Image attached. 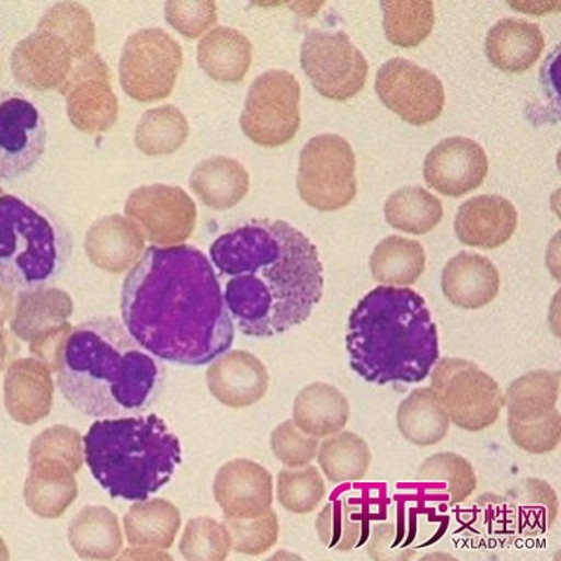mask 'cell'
<instances>
[{
  "mask_svg": "<svg viewBox=\"0 0 561 561\" xmlns=\"http://www.w3.org/2000/svg\"><path fill=\"white\" fill-rule=\"evenodd\" d=\"M325 495V484L314 466L284 469L277 476L279 504L293 514L313 513Z\"/></svg>",
  "mask_w": 561,
  "mask_h": 561,
  "instance_id": "ee69618b",
  "label": "cell"
},
{
  "mask_svg": "<svg viewBox=\"0 0 561 561\" xmlns=\"http://www.w3.org/2000/svg\"><path fill=\"white\" fill-rule=\"evenodd\" d=\"M489 173V159L474 140L453 137L440 140L424 160V179L431 188L448 197L473 192Z\"/></svg>",
  "mask_w": 561,
  "mask_h": 561,
  "instance_id": "e0dca14e",
  "label": "cell"
},
{
  "mask_svg": "<svg viewBox=\"0 0 561 561\" xmlns=\"http://www.w3.org/2000/svg\"><path fill=\"white\" fill-rule=\"evenodd\" d=\"M431 389L449 420L469 433L488 430L499 420L505 396L497 380L463 358H443L431 370Z\"/></svg>",
  "mask_w": 561,
  "mask_h": 561,
  "instance_id": "52a82bcc",
  "label": "cell"
},
{
  "mask_svg": "<svg viewBox=\"0 0 561 561\" xmlns=\"http://www.w3.org/2000/svg\"><path fill=\"white\" fill-rule=\"evenodd\" d=\"M345 347L355 374L380 386L423 382L439 360L427 302L405 287L382 285L365 295L350 314Z\"/></svg>",
  "mask_w": 561,
  "mask_h": 561,
  "instance_id": "277c9868",
  "label": "cell"
},
{
  "mask_svg": "<svg viewBox=\"0 0 561 561\" xmlns=\"http://www.w3.org/2000/svg\"><path fill=\"white\" fill-rule=\"evenodd\" d=\"M145 234L133 219L107 215L89 228L84 239L90 263L108 274L131 270L145 253Z\"/></svg>",
  "mask_w": 561,
  "mask_h": 561,
  "instance_id": "44dd1931",
  "label": "cell"
},
{
  "mask_svg": "<svg viewBox=\"0 0 561 561\" xmlns=\"http://www.w3.org/2000/svg\"><path fill=\"white\" fill-rule=\"evenodd\" d=\"M355 169L357 160L347 140L334 134L318 135L300 152L297 178L300 198L323 213L348 207L358 190Z\"/></svg>",
  "mask_w": 561,
  "mask_h": 561,
  "instance_id": "ba28073f",
  "label": "cell"
},
{
  "mask_svg": "<svg viewBox=\"0 0 561 561\" xmlns=\"http://www.w3.org/2000/svg\"><path fill=\"white\" fill-rule=\"evenodd\" d=\"M190 135V124L182 110L164 104L148 110L135 128V145L147 157H167L178 152Z\"/></svg>",
  "mask_w": 561,
  "mask_h": 561,
  "instance_id": "d590c367",
  "label": "cell"
},
{
  "mask_svg": "<svg viewBox=\"0 0 561 561\" xmlns=\"http://www.w3.org/2000/svg\"><path fill=\"white\" fill-rule=\"evenodd\" d=\"M383 27L389 42L400 48L419 47L428 38L435 24L433 2L385 0Z\"/></svg>",
  "mask_w": 561,
  "mask_h": 561,
  "instance_id": "60d3db41",
  "label": "cell"
},
{
  "mask_svg": "<svg viewBox=\"0 0 561 561\" xmlns=\"http://www.w3.org/2000/svg\"><path fill=\"white\" fill-rule=\"evenodd\" d=\"M210 394L232 409L250 408L267 393L270 375L262 360L243 350L229 351L207 370Z\"/></svg>",
  "mask_w": 561,
  "mask_h": 561,
  "instance_id": "d6986e66",
  "label": "cell"
},
{
  "mask_svg": "<svg viewBox=\"0 0 561 561\" xmlns=\"http://www.w3.org/2000/svg\"><path fill=\"white\" fill-rule=\"evenodd\" d=\"M179 549L188 561H222L232 549V539L227 525L209 517H198L185 525Z\"/></svg>",
  "mask_w": 561,
  "mask_h": 561,
  "instance_id": "7bdbcfd3",
  "label": "cell"
},
{
  "mask_svg": "<svg viewBox=\"0 0 561 561\" xmlns=\"http://www.w3.org/2000/svg\"><path fill=\"white\" fill-rule=\"evenodd\" d=\"M511 440L525 453L543 455L553 453L561 439V415L558 409L552 414L533 423L508 420Z\"/></svg>",
  "mask_w": 561,
  "mask_h": 561,
  "instance_id": "f907efd6",
  "label": "cell"
},
{
  "mask_svg": "<svg viewBox=\"0 0 561 561\" xmlns=\"http://www.w3.org/2000/svg\"><path fill=\"white\" fill-rule=\"evenodd\" d=\"M273 476L249 459L225 463L215 474L214 497L225 519H252L272 510Z\"/></svg>",
  "mask_w": 561,
  "mask_h": 561,
  "instance_id": "ac0fdd59",
  "label": "cell"
},
{
  "mask_svg": "<svg viewBox=\"0 0 561 561\" xmlns=\"http://www.w3.org/2000/svg\"><path fill=\"white\" fill-rule=\"evenodd\" d=\"M373 455L359 435L344 431L323 440L318 462L325 478L335 484L359 482L367 476Z\"/></svg>",
  "mask_w": 561,
  "mask_h": 561,
  "instance_id": "8d00e7d4",
  "label": "cell"
},
{
  "mask_svg": "<svg viewBox=\"0 0 561 561\" xmlns=\"http://www.w3.org/2000/svg\"><path fill=\"white\" fill-rule=\"evenodd\" d=\"M164 18L183 37L198 38L218 22L217 3L213 0H172L164 4Z\"/></svg>",
  "mask_w": 561,
  "mask_h": 561,
  "instance_id": "c3c4849f",
  "label": "cell"
},
{
  "mask_svg": "<svg viewBox=\"0 0 561 561\" xmlns=\"http://www.w3.org/2000/svg\"><path fill=\"white\" fill-rule=\"evenodd\" d=\"M47 128L32 100L20 94L3 96L0 104V179L27 174L42 159Z\"/></svg>",
  "mask_w": 561,
  "mask_h": 561,
  "instance_id": "9a60e30c",
  "label": "cell"
},
{
  "mask_svg": "<svg viewBox=\"0 0 561 561\" xmlns=\"http://www.w3.org/2000/svg\"><path fill=\"white\" fill-rule=\"evenodd\" d=\"M320 542L330 550L350 552L363 542L368 533V518L357 501L337 499L330 501L316 519Z\"/></svg>",
  "mask_w": 561,
  "mask_h": 561,
  "instance_id": "74e56055",
  "label": "cell"
},
{
  "mask_svg": "<svg viewBox=\"0 0 561 561\" xmlns=\"http://www.w3.org/2000/svg\"><path fill=\"white\" fill-rule=\"evenodd\" d=\"M440 287L454 307L480 309L497 298L499 270L484 255L462 252L445 265Z\"/></svg>",
  "mask_w": 561,
  "mask_h": 561,
  "instance_id": "603a6c76",
  "label": "cell"
},
{
  "mask_svg": "<svg viewBox=\"0 0 561 561\" xmlns=\"http://www.w3.org/2000/svg\"><path fill=\"white\" fill-rule=\"evenodd\" d=\"M42 459L58 460L67 465L73 473H78L87 462L82 435L68 425H54L44 430L33 439L28 450L30 463Z\"/></svg>",
  "mask_w": 561,
  "mask_h": 561,
  "instance_id": "bcb514c9",
  "label": "cell"
},
{
  "mask_svg": "<svg viewBox=\"0 0 561 561\" xmlns=\"http://www.w3.org/2000/svg\"><path fill=\"white\" fill-rule=\"evenodd\" d=\"M4 408L10 419L34 425L51 413L53 370L37 358H20L9 365L3 382Z\"/></svg>",
  "mask_w": 561,
  "mask_h": 561,
  "instance_id": "ffe728a7",
  "label": "cell"
},
{
  "mask_svg": "<svg viewBox=\"0 0 561 561\" xmlns=\"http://www.w3.org/2000/svg\"><path fill=\"white\" fill-rule=\"evenodd\" d=\"M517 519L519 538L548 533L559 515V499L545 480H520L505 495Z\"/></svg>",
  "mask_w": 561,
  "mask_h": 561,
  "instance_id": "e575fe53",
  "label": "cell"
},
{
  "mask_svg": "<svg viewBox=\"0 0 561 561\" xmlns=\"http://www.w3.org/2000/svg\"><path fill=\"white\" fill-rule=\"evenodd\" d=\"M73 313V300L59 288H37L19 293L10 319V332L24 343L48 330L68 322Z\"/></svg>",
  "mask_w": 561,
  "mask_h": 561,
  "instance_id": "484cf974",
  "label": "cell"
},
{
  "mask_svg": "<svg viewBox=\"0 0 561 561\" xmlns=\"http://www.w3.org/2000/svg\"><path fill=\"white\" fill-rule=\"evenodd\" d=\"M83 439L90 473L112 499L148 500L183 460L182 443L157 414L94 421Z\"/></svg>",
  "mask_w": 561,
  "mask_h": 561,
  "instance_id": "5b68a950",
  "label": "cell"
},
{
  "mask_svg": "<svg viewBox=\"0 0 561 561\" xmlns=\"http://www.w3.org/2000/svg\"><path fill=\"white\" fill-rule=\"evenodd\" d=\"M183 48L163 28H142L129 35L119 59V84L139 103L159 102L172 94Z\"/></svg>",
  "mask_w": 561,
  "mask_h": 561,
  "instance_id": "9c48e42d",
  "label": "cell"
},
{
  "mask_svg": "<svg viewBox=\"0 0 561 561\" xmlns=\"http://www.w3.org/2000/svg\"><path fill=\"white\" fill-rule=\"evenodd\" d=\"M253 45L237 28L217 27L205 34L197 47L199 68L215 82L237 84L248 75Z\"/></svg>",
  "mask_w": 561,
  "mask_h": 561,
  "instance_id": "4316f807",
  "label": "cell"
},
{
  "mask_svg": "<svg viewBox=\"0 0 561 561\" xmlns=\"http://www.w3.org/2000/svg\"><path fill=\"white\" fill-rule=\"evenodd\" d=\"M421 482H445L449 505L462 504L478 489L473 466L458 454H435L420 466Z\"/></svg>",
  "mask_w": 561,
  "mask_h": 561,
  "instance_id": "b9f144b4",
  "label": "cell"
},
{
  "mask_svg": "<svg viewBox=\"0 0 561 561\" xmlns=\"http://www.w3.org/2000/svg\"><path fill=\"white\" fill-rule=\"evenodd\" d=\"M125 214L154 245L183 244L197 225V205L183 188L152 184L134 190Z\"/></svg>",
  "mask_w": 561,
  "mask_h": 561,
  "instance_id": "4fadbf2b",
  "label": "cell"
},
{
  "mask_svg": "<svg viewBox=\"0 0 561 561\" xmlns=\"http://www.w3.org/2000/svg\"><path fill=\"white\" fill-rule=\"evenodd\" d=\"M545 37L538 24L518 19L500 20L485 38V54L495 68L510 73L525 72L539 61Z\"/></svg>",
  "mask_w": 561,
  "mask_h": 561,
  "instance_id": "d4e9b609",
  "label": "cell"
},
{
  "mask_svg": "<svg viewBox=\"0 0 561 561\" xmlns=\"http://www.w3.org/2000/svg\"><path fill=\"white\" fill-rule=\"evenodd\" d=\"M37 28L58 35L67 43L75 62L94 53L96 26L92 14L83 4L59 2L49 8L38 20Z\"/></svg>",
  "mask_w": 561,
  "mask_h": 561,
  "instance_id": "ab89813d",
  "label": "cell"
},
{
  "mask_svg": "<svg viewBox=\"0 0 561 561\" xmlns=\"http://www.w3.org/2000/svg\"><path fill=\"white\" fill-rule=\"evenodd\" d=\"M72 330V324L69 322L48 330L30 343V353L47 365L53 373H57L64 344Z\"/></svg>",
  "mask_w": 561,
  "mask_h": 561,
  "instance_id": "816d5d0a",
  "label": "cell"
},
{
  "mask_svg": "<svg viewBox=\"0 0 561 561\" xmlns=\"http://www.w3.org/2000/svg\"><path fill=\"white\" fill-rule=\"evenodd\" d=\"M232 539V549L239 554L260 556L268 552L279 536L277 514L273 510L252 519H225Z\"/></svg>",
  "mask_w": 561,
  "mask_h": 561,
  "instance_id": "7dc6e473",
  "label": "cell"
},
{
  "mask_svg": "<svg viewBox=\"0 0 561 561\" xmlns=\"http://www.w3.org/2000/svg\"><path fill=\"white\" fill-rule=\"evenodd\" d=\"M449 425L447 410L431 388L413 390L399 405L400 433L417 447L439 444L447 437Z\"/></svg>",
  "mask_w": 561,
  "mask_h": 561,
  "instance_id": "1f68e13d",
  "label": "cell"
},
{
  "mask_svg": "<svg viewBox=\"0 0 561 561\" xmlns=\"http://www.w3.org/2000/svg\"><path fill=\"white\" fill-rule=\"evenodd\" d=\"M300 84L287 70H267L254 79L240 115L245 137L264 148L290 142L300 127Z\"/></svg>",
  "mask_w": 561,
  "mask_h": 561,
  "instance_id": "30bf717a",
  "label": "cell"
},
{
  "mask_svg": "<svg viewBox=\"0 0 561 561\" xmlns=\"http://www.w3.org/2000/svg\"><path fill=\"white\" fill-rule=\"evenodd\" d=\"M58 388L77 412L93 419L142 413L159 398L164 368L115 318L75 325L58 365Z\"/></svg>",
  "mask_w": 561,
  "mask_h": 561,
  "instance_id": "3957f363",
  "label": "cell"
},
{
  "mask_svg": "<svg viewBox=\"0 0 561 561\" xmlns=\"http://www.w3.org/2000/svg\"><path fill=\"white\" fill-rule=\"evenodd\" d=\"M466 528L483 536L485 540L505 542L508 539H518L517 519L507 497L495 493H485L476 500L472 514L466 515Z\"/></svg>",
  "mask_w": 561,
  "mask_h": 561,
  "instance_id": "f6af8a7d",
  "label": "cell"
},
{
  "mask_svg": "<svg viewBox=\"0 0 561 561\" xmlns=\"http://www.w3.org/2000/svg\"><path fill=\"white\" fill-rule=\"evenodd\" d=\"M125 328L159 359L203 367L227 353L234 324L213 263L190 244L150 245L122 288Z\"/></svg>",
  "mask_w": 561,
  "mask_h": 561,
  "instance_id": "6da1fadb",
  "label": "cell"
},
{
  "mask_svg": "<svg viewBox=\"0 0 561 561\" xmlns=\"http://www.w3.org/2000/svg\"><path fill=\"white\" fill-rule=\"evenodd\" d=\"M425 252L417 240L389 237L370 254L369 268L375 280L388 287H408L417 283L425 270Z\"/></svg>",
  "mask_w": 561,
  "mask_h": 561,
  "instance_id": "836d02e7",
  "label": "cell"
},
{
  "mask_svg": "<svg viewBox=\"0 0 561 561\" xmlns=\"http://www.w3.org/2000/svg\"><path fill=\"white\" fill-rule=\"evenodd\" d=\"M59 93L67 102L69 122L78 131L104 134L117 123L118 99L112 87V73L96 51L75 62Z\"/></svg>",
  "mask_w": 561,
  "mask_h": 561,
  "instance_id": "5bb4252c",
  "label": "cell"
},
{
  "mask_svg": "<svg viewBox=\"0 0 561 561\" xmlns=\"http://www.w3.org/2000/svg\"><path fill=\"white\" fill-rule=\"evenodd\" d=\"M75 65L72 53L58 35L35 28L10 55L14 79L34 92L61 90Z\"/></svg>",
  "mask_w": 561,
  "mask_h": 561,
  "instance_id": "2e32d148",
  "label": "cell"
},
{
  "mask_svg": "<svg viewBox=\"0 0 561 561\" xmlns=\"http://www.w3.org/2000/svg\"><path fill=\"white\" fill-rule=\"evenodd\" d=\"M272 449L280 463L289 469H299L316 458L319 440L305 434L293 420H287L274 428Z\"/></svg>",
  "mask_w": 561,
  "mask_h": 561,
  "instance_id": "681fc988",
  "label": "cell"
},
{
  "mask_svg": "<svg viewBox=\"0 0 561 561\" xmlns=\"http://www.w3.org/2000/svg\"><path fill=\"white\" fill-rule=\"evenodd\" d=\"M348 420V399L335 386L314 382L300 390L295 399L294 423L310 437H332Z\"/></svg>",
  "mask_w": 561,
  "mask_h": 561,
  "instance_id": "83f0119b",
  "label": "cell"
},
{
  "mask_svg": "<svg viewBox=\"0 0 561 561\" xmlns=\"http://www.w3.org/2000/svg\"><path fill=\"white\" fill-rule=\"evenodd\" d=\"M72 238L44 205L19 195L0 197V278L10 290L47 287L69 262Z\"/></svg>",
  "mask_w": 561,
  "mask_h": 561,
  "instance_id": "8992f818",
  "label": "cell"
},
{
  "mask_svg": "<svg viewBox=\"0 0 561 561\" xmlns=\"http://www.w3.org/2000/svg\"><path fill=\"white\" fill-rule=\"evenodd\" d=\"M70 548L80 559L113 560L123 550L118 517L103 505H87L68 526Z\"/></svg>",
  "mask_w": 561,
  "mask_h": 561,
  "instance_id": "f546056e",
  "label": "cell"
},
{
  "mask_svg": "<svg viewBox=\"0 0 561 561\" xmlns=\"http://www.w3.org/2000/svg\"><path fill=\"white\" fill-rule=\"evenodd\" d=\"M517 225L518 213L513 203L501 195H479L459 208L455 232L463 244L490 250L507 243Z\"/></svg>",
  "mask_w": 561,
  "mask_h": 561,
  "instance_id": "7402d4cb",
  "label": "cell"
},
{
  "mask_svg": "<svg viewBox=\"0 0 561 561\" xmlns=\"http://www.w3.org/2000/svg\"><path fill=\"white\" fill-rule=\"evenodd\" d=\"M209 257L239 332L268 339L307 322L324 289L318 248L285 220L253 219L220 234Z\"/></svg>",
  "mask_w": 561,
  "mask_h": 561,
  "instance_id": "7a4b0ae2",
  "label": "cell"
},
{
  "mask_svg": "<svg viewBox=\"0 0 561 561\" xmlns=\"http://www.w3.org/2000/svg\"><path fill=\"white\" fill-rule=\"evenodd\" d=\"M300 65L312 87L334 102L357 96L369 72L364 54L344 32H309L300 47Z\"/></svg>",
  "mask_w": 561,
  "mask_h": 561,
  "instance_id": "8fae6325",
  "label": "cell"
},
{
  "mask_svg": "<svg viewBox=\"0 0 561 561\" xmlns=\"http://www.w3.org/2000/svg\"><path fill=\"white\" fill-rule=\"evenodd\" d=\"M249 185V173L243 164L225 157L203 160L190 175V187L210 209L233 208L248 195Z\"/></svg>",
  "mask_w": 561,
  "mask_h": 561,
  "instance_id": "f1b7e54d",
  "label": "cell"
},
{
  "mask_svg": "<svg viewBox=\"0 0 561 561\" xmlns=\"http://www.w3.org/2000/svg\"><path fill=\"white\" fill-rule=\"evenodd\" d=\"M443 217V204L423 187L400 188L385 204L386 220L404 233H428L438 227Z\"/></svg>",
  "mask_w": 561,
  "mask_h": 561,
  "instance_id": "f35d334b",
  "label": "cell"
},
{
  "mask_svg": "<svg viewBox=\"0 0 561 561\" xmlns=\"http://www.w3.org/2000/svg\"><path fill=\"white\" fill-rule=\"evenodd\" d=\"M560 394L559 370H533L515 379L505 393L508 420L533 423L552 414Z\"/></svg>",
  "mask_w": 561,
  "mask_h": 561,
  "instance_id": "d6a6232c",
  "label": "cell"
},
{
  "mask_svg": "<svg viewBox=\"0 0 561 561\" xmlns=\"http://www.w3.org/2000/svg\"><path fill=\"white\" fill-rule=\"evenodd\" d=\"M375 89L386 107L415 127L435 122L444 112L443 82L437 75L409 59L394 58L383 64Z\"/></svg>",
  "mask_w": 561,
  "mask_h": 561,
  "instance_id": "7c38bea8",
  "label": "cell"
},
{
  "mask_svg": "<svg viewBox=\"0 0 561 561\" xmlns=\"http://www.w3.org/2000/svg\"><path fill=\"white\" fill-rule=\"evenodd\" d=\"M182 526V514L172 501L153 499L137 501L124 517L129 545L168 550Z\"/></svg>",
  "mask_w": 561,
  "mask_h": 561,
  "instance_id": "4dcf8cb0",
  "label": "cell"
},
{
  "mask_svg": "<svg viewBox=\"0 0 561 561\" xmlns=\"http://www.w3.org/2000/svg\"><path fill=\"white\" fill-rule=\"evenodd\" d=\"M78 494L77 479L67 465L51 459L30 463L23 497L38 518H61Z\"/></svg>",
  "mask_w": 561,
  "mask_h": 561,
  "instance_id": "cb8c5ba5",
  "label": "cell"
}]
</instances>
